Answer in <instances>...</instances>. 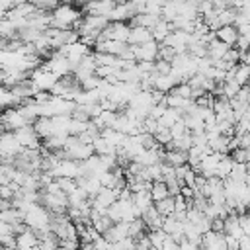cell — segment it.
Masks as SVG:
<instances>
[{
    "instance_id": "3",
    "label": "cell",
    "mask_w": 250,
    "mask_h": 250,
    "mask_svg": "<svg viewBox=\"0 0 250 250\" xmlns=\"http://www.w3.org/2000/svg\"><path fill=\"white\" fill-rule=\"evenodd\" d=\"M133 49V55H135V62H143V61H148V62H154L156 57H158V43L154 39L146 41L145 45H139V47H131Z\"/></svg>"
},
{
    "instance_id": "14",
    "label": "cell",
    "mask_w": 250,
    "mask_h": 250,
    "mask_svg": "<svg viewBox=\"0 0 250 250\" xmlns=\"http://www.w3.org/2000/svg\"><path fill=\"white\" fill-rule=\"evenodd\" d=\"M150 197H152V203H156V201H162V199L170 197L166 184H164V182H154V184L150 186Z\"/></svg>"
},
{
    "instance_id": "31",
    "label": "cell",
    "mask_w": 250,
    "mask_h": 250,
    "mask_svg": "<svg viewBox=\"0 0 250 250\" xmlns=\"http://www.w3.org/2000/svg\"><path fill=\"white\" fill-rule=\"evenodd\" d=\"M246 172H248V176H250V162L246 164Z\"/></svg>"
},
{
    "instance_id": "21",
    "label": "cell",
    "mask_w": 250,
    "mask_h": 250,
    "mask_svg": "<svg viewBox=\"0 0 250 250\" xmlns=\"http://www.w3.org/2000/svg\"><path fill=\"white\" fill-rule=\"evenodd\" d=\"M107 217H109L111 223H119V221L123 219V207H121L119 201H115L113 205L107 207Z\"/></svg>"
},
{
    "instance_id": "30",
    "label": "cell",
    "mask_w": 250,
    "mask_h": 250,
    "mask_svg": "<svg viewBox=\"0 0 250 250\" xmlns=\"http://www.w3.org/2000/svg\"><path fill=\"white\" fill-rule=\"evenodd\" d=\"M238 250H250V236H242L238 238Z\"/></svg>"
},
{
    "instance_id": "33",
    "label": "cell",
    "mask_w": 250,
    "mask_h": 250,
    "mask_svg": "<svg viewBox=\"0 0 250 250\" xmlns=\"http://www.w3.org/2000/svg\"><path fill=\"white\" fill-rule=\"evenodd\" d=\"M0 250H4V248H2V246H0Z\"/></svg>"
},
{
    "instance_id": "11",
    "label": "cell",
    "mask_w": 250,
    "mask_h": 250,
    "mask_svg": "<svg viewBox=\"0 0 250 250\" xmlns=\"http://www.w3.org/2000/svg\"><path fill=\"white\" fill-rule=\"evenodd\" d=\"M133 205L141 211V215H143V211H146L148 207H152L154 203H152V197H150V189H145V191L133 193Z\"/></svg>"
},
{
    "instance_id": "2",
    "label": "cell",
    "mask_w": 250,
    "mask_h": 250,
    "mask_svg": "<svg viewBox=\"0 0 250 250\" xmlns=\"http://www.w3.org/2000/svg\"><path fill=\"white\" fill-rule=\"evenodd\" d=\"M80 10H74L72 6H68V4H59L53 12H51V18L53 20H57V21H61V23H66V25H70L72 29H74V23L80 20Z\"/></svg>"
},
{
    "instance_id": "26",
    "label": "cell",
    "mask_w": 250,
    "mask_h": 250,
    "mask_svg": "<svg viewBox=\"0 0 250 250\" xmlns=\"http://www.w3.org/2000/svg\"><path fill=\"white\" fill-rule=\"evenodd\" d=\"M170 70H172V64L170 62H166V61H154V72L158 76H168Z\"/></svg>"
},
{
    "instance_id": "19",
    "label": "cell",
    "mask_w": 250,
    "mask_h": 250,
    "mask_svg": "<svg viewBox=\"0 0 250 250\" xmlns=\"http://www.w3.org/2000/svg\"><path fill=\"white\" fill-rule=\"evenodd\" d=\"M88 123H90V121H88ZM88 123H84V121H76V119H70L68 129H66L68 137H78V135H82L84 131H88Z\"/></svg>"
},
{
    "instance_id": "22",
    "label": "cell",
    "mask_w": 250,
    "mask_h": 250,
    "mask_svg": "<svg viewBox=\"0 0 250 250\" xmlns=\"http://www.w3.org/2000/svg\"><path fill=\"white\" fill-rule=\"evenodd\" d=\"M232 162H238V164H248L250 162V148H234L232 154H230Z\"/></svg>"
},
{
    "instance_id": "4",
    "label": "cell",
    "mask_w": 250,
    "mask_h": 250,
    "mask_svg": "<svg viewBox=\"0 0 250 250\" xmlns=\"http://www.w3.org/2000/svg\"><path fill=\"white\" fill-rule=\"evenodd\" d=\"M127 230H129V223H125V221H119V223H113L102 236L109 242V244H115V242H119V240H123V238H127Z\"/></svg>"
},
{
    "instance_id": "28",
    "label": "cell",
    "mask_w": 250,
    "mask_h": 250,
    "mask_svg": "<svg viewBox=\"0 0 250 250\" xmlns=\"http://www.w3.org/2000/svg\"><path fill=\"white\" fill-rule=\"evenodd\" d=\"M211 230L217 232V234H223V232H225V223H223V219H213V221H211Z\"/></svg>"
},
{
    "instance_id": "29",
    "label": "cell",
    "mask_w": 250,
    "mask_h": 250,
    "mask_svg": "<svg viewBox=\"0 0 250 250\" xmlns=\"http://www.w3.org/2000/svg\"><path fill=\"white\" fill-rule=\"evenodd\" d=\"M236 139H238V148H250V133H244V135H240Z\"/></svg>"
},
{
    "instance_id": "24",
    "label": "cell",
    "mask_w": 250,
    "mask_h": 250,
    "mask_svg": "<svg viewBox=\"0 0 250 250\" xmlns=\"http://www.w3.org/2000/svg\"><path fill=\"white\" fill-rule=\"evenodd\" d=\"M111 225H113V223L109 221V217H107V215H105V217H100L98 221H94V223H92L94 230H96V232H100V234H104Z\"/></svg>"
},
{
    "instance_id": "6",
    "label": "cell",
    "mask_w": 250,
    "mask_h": 250,
    "mask_svg": "<svg viewBox=\"0 0 250 250\" xmlns=\"http://www.w3.org/2000/svg\"><path fill=\"white\" fill-rule=\"evenodd\" d=\"M150 39H152L150 29H145V27H131L127 45H131V47H139V45H145V43L150 41Z\"/></svg>"
},
{
    "instance_id": "9",
    "label": "cell",
    "mask_w": 250,
    "mask_h": 250,
    "mask_svg": "<svg viewBox=\"0 0 250 250\" xmlns=\"http://www.w3.org/2000/svg\"><path fill=\"white\" fill-rule=\"evenodd\" d=\"M229 49H230L229 45L221 43L219 39H213V41L207 45V57L211 59V62H215V61H221V59L227 55V51H229Z\"/></svg>"
},
{
    "instance_id": "15",
    "label": "cell",
    "mask_w": 250,
    "mask_h": 250,
    "mask_svg": "<svg viewBox=\"0 0 250 250\" xmlns=\"http://www.w3.org/2000/svg\"><path fill=\"white\" fill-rule=\"evenodd\" d=\"M174 86H178V82H176L172 76H156V78H154V90H158V92H162V94L170 92Z\"/></svg>"
},
{
    "instance_id": "32",
    "label": "cell",
    "mask_w": 250,
    "mask_h": 250,
    "mask_svg": "<svg viewBox=\"0 0 250 250\" xmlns=\"http://www.w3.org/2000/svg\"><path fill=\"white\" fill-rule=\"evenodd\" d=\"M4 250H18V248H4Z\"/></svg>"
},
{
    "instance_id": "7",
    "label": "cell",
    "mask_w": 250,
    "mask_h": 250,
    "mask_svg": "<svg viewBox=\"0 0 250 250\" xmlns=\"http://www.w3.org/2000/svg\"><path fill=\"white\" fill-rule=\"evenodd\" d=\"M37 244H39V240H37L35 232L29 230V229L16 236V248L18 250H35Z\"/></svg>"
},
{
    "instance_id": "16",
    "label": "cell",
    "mask_w": 250,
    "mask_h": 250,
    "mask_svg": "<svg viewBox=\"0 0 250 250\" xmlns=\"http://www.w3.org/2000/svg\"><path fill=\"white\" fill-rule=\"evenodd\" d=\"M154 209L158 211V215L160 217H170L172 213H174V199L172 197H166V199H162V201H156L154 203Z\"/></svg>"
},
{
    "instance_id": "27",
    "label": "cell",
    "mask_w": 250,
    "mask_h": 250,
    "mask_svg": "<svg viewBox=\"0 0 250 250\" xmlns=\"http://www.w3.org/2000/svg\"><path fill=\"white\" fill-rule=\"evenodd\" d=\"M14 197H16V191L10 186H0V199L2 201H14Z\"/></svg>"
},
{
    "instance_id": "5",
    "label": "cell",
    "mask_w": 250,
    "mask_h": 250,
    "mask_svg": "<svg viewBox=\"0 0 250 250\" xmlns=\"http://www.w3.org/2000/svg\"><path fill=\"white\" fill-rule=\"evenodd\" d=\"M141 219H143V223H145V227H146L148 232H150V230H158V229L162 227V221H164V217L158 215V211L154 209V205L148 207L146 211H143Z\"/></svg>"
},
{
    "instance_id": "1",
    "label": "cell",
    "mask_w": 250,
    "mask_h": 250,
    "mask_svg": "<svg viewBox=\"0 0 250 250\" xmlns=\"http://www.w3.org/2000/svg\"><path fill=\"white\" fill-rule=\"evenodd\" d=\"M14 137L16 141L20 143L21 148H29V150H41V139L35 135V129L33 125H27V127H21L18 131H14Z\"/></svg>"
},
{
    "instance_id": "20",
    "label": "cell",
    "mask_w": 250,
    "mask_h": 250,
    "mask_svg": "<svg viewBox=\"0 0 250 250\" xmlns=\"http://www.w3.org/2000/svg\"><path fill=\"white\" fill-rule=\"evenodd\" d=\"M57 184H59V188H61V191L62 193H72L76 188H78V184H76V180H72V178H57Z\"/></svg>"
},
{
    "instance_id": "8",
    "label": "cell",
    "mask_w": 250,
    "mask_h": 250,
    "mask_svg": "<svg viewBox=\"0 0 250 250\" xmlns=\"http://www.w3.org/2000/svg\"><path fill=\"white\" fill-rule=\"evenodd\" d=\"M215 35H217V39L221 41V43H225V45H234L236 43V39H238V31H236V27L234 25H223V27H219L217 31H215Z\"/></svg>"
},
{
    "instance_id": "25",
    "label": "cell",
    "mask_w": 250,
    "mask_h": 250,
    "mask_svg": "<svg viewBox=\"0 0 250 250\" xmlns=\"http://www.w3.org/2000/svg\"><path fill=\"white\" fill-rule=\"evenodd\" d=\"M188 133V129H186V125H184V121L180 119V121H176L172 127H170V135H172V141H176V139H180V137H184Z\"/></svg>"
},
{
    "instance_id": "12",
    "label": "cell",
    "mask_w": 250,
    "mask_h": 250,
    "mask_svg": "<svg viewBox=\"0 0 250 250\" xmlns=\"http://www.w3.org/2000/svg\"><path fill=\"white\" fill-rule=\"evenodd\" d=\"M232 80H234L240 88L248 86V82H250V66L238 62V64L232 68Z\"/></svg>"
},
{
    "instance_id": "23",
    "label": "cell",
    "mask_w": 250,
    "mask_h": 250,
    "mask_svg": "<svg viewBox=\"0 0 250 250\" xmlns=\"http://www.w3.org/2000/svg\"><path fill=\"white\" fill-rule=\"evenodd\" d=\"M170 94L172 96H180L184 100H191V88H189V84H178V86H174L170 90Z\"/></svg>"
},
{
    "instance_id": "18",
    "label": "cell",
    "mask_w": 250,
    "mask_h": 250,
    "mask_svg": "<svg viewBox=\"0 0 250 250\" xmlns=\"http://www.w3.org/2000/svg\"><path fill=\"white\" fill-rule=\"evenodd\" d=\"M246 176H248V172H246V164H238V162H232V168H230V180H234V182H246Z\"/></svg>"
},
{
    "instance_id": "13",
    "label": "cell",
    "mask_w": 250,
    "mask_h": 250,
    "mask_svg": "<svg viewBox=\"0 0 250 250\" xmlns=\"http://www.w3.org/2000/svg\"><path fill=\"white\" fill-rule=\"evenodd\" d=\"M230 168H232V158L229 154H223V158L219 160V164L215 168V176L219 180H227L230 176Z\"/></svg>"
},
{
    "instance_id": "10",
    "label": "cell",
    "mask_w": 250,
    "mask_h": 250,
    "mask_svg": "<svg viewBox=\"0 0 250 250\" xmlns=\"http://www.w3.org/2000/svg\"><path fill=\"white\" fill-rule=\"evenodd\" d=\"M33 129H35V135L39 139H49L53 137V121L49 117H39L35 123H33Z\"/></svg>"
},
{
    "instance_id": "17",
    "label": "cell",
    "mask_w": 250,
    "mask_h": 250,
    "mask_svg": "<svg viewBox=\"0 0 250 250\" xmlns=\"http://www.w3.org/2000/svg\"><path fill=\"white\" fill-rule=\"evenodd\" d=\"M146 236H148V240H150V246L154 248V250H160L162 248V244H164V238L168 236L162 229H158V230H150V232H146Z\"/></svg>"
}]
</instances>
